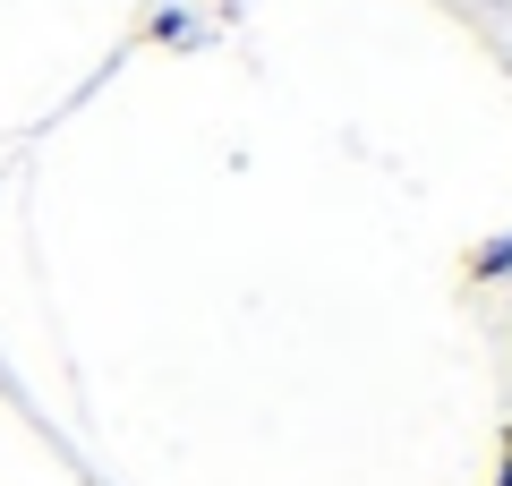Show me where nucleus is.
Returning <instances> with one entry per match:
<instances>
[{
  "instance_id": "1",
  "label": "nucleus",
  "mask_w": 512,
  "mask_h": 486,
  "mask_svg": "<svg viewBox=\"0 0 512 486\" xmlns=\"http://www.w3.org/2000/svg\"><path fill=\"white\" fill-rule=\"evenodd\" d=\"M470 265H478V273H504V265H512V239H495V248H478Z\"/></svg>"
}]
</instances>
